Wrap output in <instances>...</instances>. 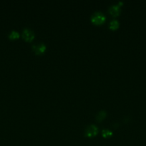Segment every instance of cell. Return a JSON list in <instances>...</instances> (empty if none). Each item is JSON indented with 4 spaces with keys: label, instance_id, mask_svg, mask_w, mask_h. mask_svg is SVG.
<instances>
[{
    "label": "cell",
    "instance_id": "1",
    "mask_svg": "<svg viewBox=\"0 0 146 146\" xmlns=\"http://www.w3.org/2000/svg\"><path fill=\"white\" fill-rule=\"evenodd\" d=\"M91 21L92 22L94 23L95 24H101L105 21V15L103 14L102 11H94L92 14L91 15Z\"/></svg>",
    "mask_w": 146,
    "mask_h": 146
},
{
    "label": "cell",
    "instance_id": "2",
    "mask_svg": "<svg viewBox=\"0 0 146 146\" xmlns=\"http://www.w3.org/2000/svg\"><path fill=\"white\" fill-rule=\"evenodd\" d=\"M123 2L122 1H118L117 4H112L109 7L108 11L110 12V14H111L112 15L116 17V16L119 15L121 11V6L123 5Z\"/></svg>",
    "mask_w": 146,
    "mask_h": 146
},
{
    "label": "cell",
    "instance_id": "3",
    "mask_svg": "<svg viewBox=\"0 0 146 146\" xmlns=\"http://www.w3.org/2000/svg\"><path fill=\"white\" fill-rule=\"evenodd\" d=\"M31 48H32L33 51L36 54H42L46 51L47 46L44 43H36V44H34L31 46Z\"/></svg>",
    "mask_w": 146,
    "mask_h": 146
},
{
    "label": "cell",
    "instance_id": "4",
    "mask_svg": "<svg viewBox=\"0 0 146 146\" xmlns=\"http://www.w3.org/2000/svg\"><path fill=\"white\" fill-rule=\"evenodd\" d=\"M98 131V128L95 125H94V124H90V125H87V127L85 128V130H84L85 135L87 137L94 136L95 135H97Z\"/></svg>",
    "mask_w": 146,
    "mask_h": 146
},
{
    "label": "cell",
    "instance_id": "5",
    "mask_svg": "<svg viewBox=\"0 0 146 146\" xmlns=\"http://www.w3.org/2000/svg\"><path fill=\"white\" fill-rule=\"evenodd\" d=\"M22 36L26 41H31L35 36L34 31L29 28H24L22 31Z\"/></svg>",
    "mask_w": 146,
    "mask_h": 146
},
{
    "label": "cell",
    "instance_id": "6",
    "mask_svg": "<svg viewBox=\"0 0 146 146\" xmlns=\"http://www.w3.org/2000/svg\"><path fill=\"white\" fill-rule=\"evenodd\" d=\"M106 115H107V112H106V111H104V110H101V111H100L97 113V115H96L95 116V118L97 121H101L105 118Z\"/></svg>",
    "mask_w": 146,
    "mask_h": 146
},
{
    "label": "cell",
    "instance_id": "7",
    "mask_svg": "<svg viewBox=\"0 0 146 146\" xmlns=\"http://www.w3.org/2000/svg\"><path fill=\"white\" fill-rule=\"evenodd\" d=\"M119 25H120V23L117 19H113L110 21V24H109V27L111 29H116L118 28Z\"/></svg>",
    "mask_w": 146,
    "mask_h": 146
},
{
    "label": "cell",
    "instance_id": "8",
    "mask_svg": "<svg viewBox=\"0 0 146 146\" xmlns=\"http://www.w3.org/2000/svg\"><path fill=\"white\" fill-rule=\"evenodd\" d=\"M8 36L9 38H11V39H14V38H19V33L17 31H16V30H12V31H10Z\"/></svg>",
    "mask_w": 146,
    "mask_h": 146
},
{
    "label": "cell",
    "instance_id": "9",
    "mask_svg": "<svg viewBox=\"0 0 146 146\" xmlns=\"http://www.w3.org/2000/svg\"><path fill=\"white\" fill-rule=\"evenodd\" d=\"M102 136L104 138H107V137L110 136L113 134V131H110V129H107V128H104L102 131Z\"/></svg>",
    "mask_w": 146,
    "mask_h": 146
}]
</instances>
